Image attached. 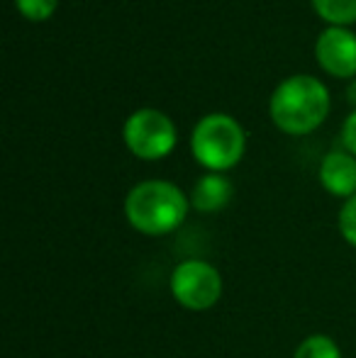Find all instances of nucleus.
<instances>
[{"label":"nucleus","instance_id":"7","mask_svg":"<svg viewBox=\"0 0 356 358\" xmlns=\"http://www.w3.org/2000/svg\"><path fill=\"white\" fill-rule=\"evenodd\" d=\"M320 183L334 198L349 200L356 195V156L347 149L325 154L320 164Z\"/></svg>","mask_w":356,"mask_h":358},{"label":"nucleus","instance_id":"12","mask_svg":"<svg viewBox=\"0 0 356 358\" xmlns=\"http://www.w3.org/2000/svg\"><path fill=\"white\" fill-rule=\"evenodd\" d=\"M339 234L349 246L356 249V195L344 200L342 210H339Z\"/></svg>","mask_w":356,"mask_h":358},{"label":"nucleus","instance_id":"5","mask_svg":"<svg viewBox=\"0 0 356 358\" xmlns=\"http://www.w3.org/2000/svg\"><path fill=\"white\" fill-rule=\"evenodd\" d=\"M169 290L180 307L190 312H205L222 297V275L203 259H185L171 271Z\"/></svg>","mask_w":356,"mask_h":358},{"label":"nucleus","instance_id":"10","mask_svg":"<svg viewBox=\"0 0 356 358\" xmlns=\"http://www.w3.org/2000/svg\"><path fill=\"white\" fill-rule=\"evenodd\" d=\"M293 358H342L337 341L327 334H310L298 344Z\"/></svg>","mask_w":356,"mask_h":358},{"label":"nucleus","instance_id":"3","mask_svg":"<svg viewBox=\"0 0 356 358\" xmlns=\"http://www.w3.org/2000/svg\"><path fill=\"white\" fill-rule=\"evenodd\" d=\"M247 149L242 124L222 113L205 115L190 134V151L193 159L210 173H222L242 161Z\"/></svg>","mask_w":356,"mask_h":358},{"label":"nucleus","instance_id":"14","mask_svg":"<svg viewBox=\"0 0 356 358\" xmlns=\"http://www.w3.org/2000/svg\"><path fill=\"white\" fill-rule=\"evenodd\" d=\"M349 100H352V103H356V80L352 83V88H349Z\"/></svg>","mask_w":356,"mask_h":358},{"label":"nucleus","instance_id":"4","mask_svg":"<svg viewBox=\"0 0 356 358\" xmlns=\"http://www.w3.org/2000/svg\"><path fill=\"white\" fill-rule=\"evenodd\" d=\"M122 137L127 149L142 161L166 159L178 142L173 120L154 108H142L129 115L124 122Z\"/></svg>","mask_w":356,"mask_h":358},{"label":"nucleus","instance_id":"9","mask_svg":"<svg viewBox=\"0 0 356 358\" xmlns=\"http://www.w3.org/2000/svg\"><path fill=\"white\" fill-rule=\"evenodd\" d=\"M313 8L329 27H347L356 22V0H313Z\"/></svg>","mask_w":356,"mask_h":358},{"label":"nucleus","instance_id":"1","mask_svg":"<svg viewBox=\"0 0 356 358\" xmlns=\"http://www.w3.org/2000/svg\"><path fill=\"white\" fill-rule=\"evenodd\" d=\"M269 115L280 132L293 137L310 134L327 120L329 90L315 76H290L271 95Z\"/></svg>","mask_w":356,"mask_h":358},{"label":"nucleus","instance_id":"11","mask_svg":"<svg viewBox=\"0 0 356 358\" xmlns=\"http://www.w3.org/2000/svg\"><path fill=\"white\" fill-rule=\"evenodd\" d=\"M59 0H15V8L29 22H44L57 13Z\"/></svg>","mask_w":356,"mask_h":358},{"label":"nucleus","instance_id":"8","mask_svg":"<svg viewBox=\"0 0 356 358\" xmlns=\"http://www.w3.org/2000/svg\"><path fill=\"white\" fill-rule=\"evenodd\" d=\"M234 195V185L227 176L222 173H205L195 180L193 190H190V208L198 210L203 215H213L220 213L229 205Z\"/></svg>","mask_w":356,"mask_h":358},{"label":"nucleus","instance_id":"2","mask_svg":"<svg viewBox=\"0 0 356 358\" xmlns=\"http://www.w3.org/2000/svg\"><path fill=\"white\" fill-rule=\"evenodd\" d=\"M190 198L169 180H142L124 198V217L139 234L164 236L185 222Z\"/></svg>","mask_w":356,"mask_h":358},{"label":"nucleus","instance_id":"6","mask_svg":"<svg viewBox=\"0 0 356 358\" xmlns=\"http://www.w3.org/2000/svg\"><path fill=\"white\" fill-rule=\"evenodd\" d=\"M318 64L334 78L356 76V34L347 27H327L315 44Z\"/></svg>","mask_w":356,"mask_h":358},{"label":"nucleus","instance_id":"13","mask_svg":"<svg viewBox=\"0 0 356 358\" xmlns=\"http://www.w3.org/2000/svg\"><path fill=\"white\" fill-rule=\"evenodd\" d=\"M342 144L349 154L356 156V110L344 120V124H342Z\"/></svg>","mask_w":356,"mask_h":358}]
</instances>
